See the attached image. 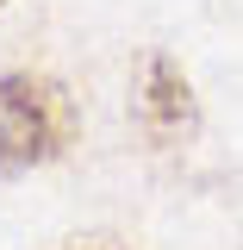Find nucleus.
Wrapping results in <instances>:
<instances>
[{
    "label": "nucleus",
    "mask_w": 243,
    "mask_h": 250,
    "mask_svg": "<svg viewBox=\"0 0 243 250\" xmlns=\"http://www.w3.org/2000/svg\"><path fill=\"white\" fill-rule=\"evenodd\" d=\"M75 131L81 119L56 75H31V69L0 75V182L56 163L75 144Z\"/></svg>",
    "instance_id": "nucleus-1"
},
{
    "label": "nucleus",
    "mask_w": 243,
    "mask_h": 250,
    "mask_svg": "<svg viewBox=\"0 0 243 250\" xmlns=\"http://www.w3.org/2000/svg\"><path fill=\"white\" fill-rule=\"evenodd\" d=\"M137 113H144V125H150L156 144H175V138L193 131V88H187V75H181L168 57H150V62H144Z\"/></svg>",
    "instance_id": "nucleus-2"
},
{
    "label": "nucleus",
    "mask_w": 243,
    "mask_h": 250,
    "mask_svg": "<svg viewBox=\"0 0 243 250\" xmlns=\"http://www.w3.org/2000/svg\"><path fill=\"white\" fill-rule=\"evenodd\" d=\"M69 250H125V244H69Z\"/></svg>",
    "instance_id": "nucleus-3"
}]
</instances>
